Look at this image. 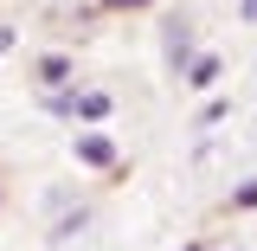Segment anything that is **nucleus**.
I'll return each instance as SVG.
<instances>
[{"label": "nucleus", "instance_id": "ddd939ff", "mask_svg": "<svg viewBox=\"0 0 257 251\" xmlns=\"http://www.w3.org/2000/svg\"><path fill=\"white\" fill-rule=\"evenodd\" d=\"M0 193H7V187H0Z\"/></svg>", "mask_w": 257, "mask_h": 251}, {"label": "nucleus", "instance_id": "0eeeda50", "mask_svg": "<svg viewBox=\"0 0 257 251\" xmlns=\"http://www.w3.org/2000/svg\"><path fill=\"white\" fill-rule=\"evenodd\" d=\"M225 206H231V213H257V174H251V181H238Z\"/></svg>", "mask_w": 257, "mask_h": 251}, {"label": "nucleus", "instance_id": "1a4fd4ad", "mask_svg": "<svg viewBox=\"0 0 257 251\" xmlns=\"http://www.w3.org/2000/svg\"><path fill=\"white\" fill-rule=\"evenodd\" d=\"M225 116H231V97H212V103L199 110V129H212V123H225Z\"/></svg>", "mask_w": 257, "mask_h": 251}, {"label": "nucleus", "instance_id": "9b49d317", "mask_svg": "<svg viewBox=\"0 0 257 251\" xmlns=\"http://www.w3.org/2000/svg\"><path fill=\"white\" fill-rule=\"evenodd\" d=\"M238 20H244V26H257V0H238Z\"/></svg>", "mask_w": 257, "mask_h": 251}, {"label": "nucleus", "instance_id": "423d86ee", "mask_svg": "<svg viewBox=\"0 0 257 251\" xmlns=\"http://www.w3.org/2000/svg\"><path fill=\"white\" fill-rule=\"evenodd\" d=\"M84 225H90V206H84V200H71L58 219H52V232H45V238H52V245H71V238H77Z\"/></svg>", "mask_w": 257, "mask_h": 251}, {"label": "nucleus", "instance_id": "7ed1b4c3", "mask_svg": "<svg viewBox=\"0 0 257 251\" xmlns=\"http://www.w3.org/2000/svg\"><path fill=\"white\" fill-rule=\"evenodd\" d=\"M161 52H167L174 71L193 58V20H187V13H167V26H161Z\"/></svg>", "mask_w": 257, "mask_h": 251}, {"label": "nucleus", "instance_id": "9d476101", "mask_svg": "<svg viewBox=\"0 0 257 251\" xmlns=\"http://www.w3.org/2000/svg\"><path fill=\"white\" fill-rule=\"evenodd\" d=\"M13 45H20V26H0V58H7Z\"/></svg>", "mask_w": 257, "mask_h": 251}, {"label": "nucleus", "instance_id": "6e6552de", "mask_svg": "<svg viewBox=\"0 0 257 251\" xmlns=\"http://www.w3.org/2000/svg\"><path fill=\"white\" fill-rule=\"evenodd\" d=\"M96 13H148V7H155V0H90Z\"/></svg>", "mask_w": 257, "mask_h": 251}, {"label": "nucleus", "instance_id": "f03ea898", "mask_svg": "<svg viewBox=\"0 0 257 251\" xmlns=\"http://www.w3.org/2000/svg\"><path fill=\"white\" fill-rule=\"evenodd\" d=\"M32 84H39V91L77 84V58H71V52H45V58H32Z\"/></svg>", "mask_w": 257, "mask_h": 251}, {"label": "nucleus", "instance_id": "20e7f679", "mask_svg": "<svg viewBox=\"0 0 257 251\" xmlns=\"http://www.w3.org/2000/svg\"><path fill=\"white\" fill-rule=\"evenodd\" d=\"M219 71H225V58H219V52H193V58L180 64L187 91H212V84H219Z\"/></svg>", "mask_w": 257, "mask_h": 251}, {"label": "nucleus", "instance_id": "f257e3e1", "mask_svg": "<svg viewBox=\"0 0 257 251\" xmlns=\"http://www.w3.org/2000/svg\"><path fill=\"white\" fill-rule=\"evenodd\" d=\"M71 155L84 161V168H96V174H122V148H116V135H109L103 123H77Z\"/></svg>", "mask_w": 257, "mask_h": 251}, {"label": "nucleus", "instance_id": "f8f14e48", "mask_svg": "<svg viewBox=\"0 0 257 251\" xmlns=\"http://www.w3.org/2000/svg\"><path fill=\"white\" fill-rule=\"evenodd\" d=\"M180 251H212V245H180Z\"/></svg>", "mask_w": 257, "mask_h": 251}, {"label": "nucleus", "instance_id": "39448f33", "mask_svg": "<svg viewBox=\"0 0 257 251\" xmlns=\"http://www.w3.org/2000/svg\"><path fill=\"white\" fill-rule=\"evenodd\" d=\"M109 116H116V97H109V91H77L71 123H109Z\"/></svg>", "mask_w": 257, "mask_h": 251}]
</instances>
